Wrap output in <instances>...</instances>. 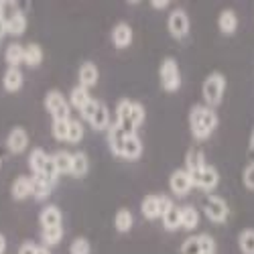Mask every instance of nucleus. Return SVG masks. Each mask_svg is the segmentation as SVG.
I'll list each match as a JSON object with an SVG mask.
<instances>
[{"label": "nucleus", "mask_w": 254, "mask_h": 254, "mask_svg": "<svg viewBox=\"0 0 254 254\" xmlns=\"http://www.w3.org/2000/svg\"><path fill=\"white\" fill-rule=\"evenodd\" d=\"M218 126V114L214 108H207L205 104H195L189 112V128L193 138L205 140Z\"/></svg>", "instance_id": "obj_1"}, {"label": "nucleus", "mask_w": 254, "mask_h": 254, "mask_svg": "<svg viewBox=\"0 0 254 254\" xmlns=\"http://www.w3.org/2000/svg\"><path fill=\"white\" fill-rule=\"evenodd\" d=\"M224 92H226V77L220 71L209 73L203 81V88H201L203 102H205L207 108H216V106H220L222 100H224Z\"/></svg>", "instance_id": "obj_2"}, {"label": "nucleus", "mask_w": 254, "mask_h": 254, "mask_svg": "<svg viewBox=\"0 0 254 254\" xmlns=\"http://www.w3.org/2000/svg\"><path fill=\"white\" fill-rule=\"evenodd\" d=\"M159 77H161V86L165 92H177L181 88V71L173 57L163 59L159 67Z\"/></svg>", "instance_id": "obj_3"}, {"label": "nucleus", "mask_w": 254, "mask_h": 254, "mask_svg": "<svg viewBox=\"0 0 254 254\" xmlns=\"http://www.w3.org/2000/svg\"><path fill=\"white\" fill-rule=\"evenodd\" d=\"M45 110L53 116V120H69L71 106L69 100L63 96L59 90H49L45 96Z\"/></svg>", "instance_id": "obj_4"}, {"label": "nucleus", "mask_w": 254, "mask_h": 254, "mask_svg": "<svg viewBox=\"0 0 254 254\" xmlns=\"http://www.w3.org/2000/svg\"><path fill=\"white\" fill-rule=\"evenodd\" d=\"M201 207L205 211V216L211 220V222H216V224H224L230 216V207L226 203V199L214 195V193H209L201 199Z\"/></svg>", "instance_id": "obj_5"}, {"label": "nucleus", "mask_w": 254, "mask_h": 254, "mask_svg": "<svg viewBox=\"0 0 254 254\" xmlns=\"http://www.w3.org/2000/svg\"><path fill=\"white\" fill-rule=\"evenodd\" d=\"M191 175V181H193V187L201 189V191H214L220 183V175H218V169L211 167V165H205L203 169H199L197 173H189Z\"/></svg>", "instance_id": "obj_6"}, {"label": "nucleus", "mask_w": 254, "mask_h": 254, "mask_svg": "<svg viewBox=\"0 0 254 254\" xmlns=\"http://www.w3.org/2000/svg\"><path fill=\"white\" fill-rule=\"evenodd\" d=\"M167 29H169V35H171L173 39L187 37V33H189V16H187V12L183 8L171 10V14H169V18H167Z\"/></svg>", "instance_id": "obj_7"}, {"label": "nucleus", "mask_w": 254, "mask_h": 254, "mask_svg": "<svg viewBox=\"0 0 254 254\" xmlns=\"http://www.w3.org/2000/svg\"><path fill=\"white\" fill-rule=\"evenodd\" d=\"M169 187H171V191H173L177 197L187 195L189 189H193L191 175H189L185 169H177V171H173L171 177H169Z\"/></svg>", "instance_id": "obj_8"}, {"label": "nucleus", "mask_w": 254, "mask_h": 254, "mask_svg": "<svg viewBox=\"0 0 254 254\" xmlns=\"http://www.w3.org/2000/svg\"><path fill=\"white\" fill-rule=\"evenodd\" d=\"M27 146H29V132L23 128V126H14V128L8 132V136H6V149H8V153L20 155V153L27 151Z\"/></svg>", "instance_id": "obj_9"}, {"label": "nucleus", "mask_w": 254, "mask_h": 254, "mask_svg": "<svg viewBox=\"0 0 254 254\" xmlns=\"http://www.w3.org/2000/svg\"><path fill=\"white\" fill-rule=\"evenodd\" d=\"M130 108H132V100H120L116 106V126L126 132V134H136V128L130 124Z\"/></svg>", "instance_id": "obj_10"}, {"label": "nucleus", "mask_w": 254, "mask_h": 254, "mask_svg": "<svg viewBox=\"0 0 254 254\" xmlns=\"http://www.w3.org/2000/svg\"><path fill=\"white\" fill-rule=\"evenodd\" d=\"M10 195L16 201H23L27 197H33V175L31 177H27V175L16 177L12 181V185H10Z\"/></svg>", "instance_id": "obj_11"}, {"label": "nucleus", "mask_w": 254, "mask_h": 254, "mask_svg": "<svg viewBox=\"0 0 254 254\" xmlns=\"http://www.w3.org/2000/svg\"><path fill=\"white\" fill-rule=\"evenodd\" d=\"M77 77H79V86L81 88H86V90L94 88L98 83V79H100V71L96 67V63H92V61L81 63V67L77 71Z\"/></svg>", "instance_id": "obj_12"}, {"label": "nucleus", "mask_w": 254, "mask_h": 254, "mask_svg": "<svg viewBox=\"0 0 254 254\" xmlns=\"http://www.w3.org/2000/svg\"><path fill=\"white\" fill-rule=\"evenodd\" d=\"M25 83V75L18 67H8L2 75V88L8 92V94H16Z\"/></svg>", "instance_id": "obj_13"}, {"label": "nucleus", "mask_w": 254, "mask_h": 254, "mask_svg": "<svg viewBox=\"0 0 254 254\" xmlns=\"http://www.w3.org/2000/svg\"><path fill=\"white\" fill-rule=\"evenodd\" d=\"M132 39H134V35H132L130 25H126V23H118V25L112 29V43H114V47H118V49H126V47H130Z\"/></svg>", "instance_id": "obj_14"}, {"label": "nucleus", "mask_w": 254, "mask_h": 254, "mask_svg": "<svg viewBox=\"0 0 254 254\" xmlns=\"http://www.w3.org/2000/svg\"><path fill=\"white\" fill-rule=\"evenodd\" d=\"M205 163V155L199 146H191L187 153H185V171L187 173H197L199 169H203Z\"/></svg>", "instance_id": "obj_15"}, {"label": "nucleus", "mask_w": 254, "mask_h": 254, "mask_svg": "<svg viewBox=\"0 0 254 254\" xmlns=\"http://www.w3.org/2000/svg\"><path fill=\"white\" fill-rule=\"evenodd\" d=\"M142 155V142L136 134H128L124 138V144H122V159L126 161H136L138 157Z\"/></svg>", "instance_id": "obj_16"}, {"label": "nucleus", "mask_w": 254, "mask_h": 254, "mask_svg": "<svg viewBox=\"0 0 254 254\" xmlns=\"http://www.w3.org/2000/svg\"><path fill=\"white\" fill-rule=\"evenodd\" d=\"M61 220H63V214L57 205H47L41 209L39 214V222H41V230L43 228H53V226H61Z\"/></svg>", "instance_id": "obj_17"}, {"label": "nucleus", "mask_w": 254, "mask_h": 254, "mask_svg": "<svg viewBox=\"0 0 254 254\" xmlns=\"http://www.w3.org/2000/svg\"><path fill=\"white\" fill-rule=\"evenodd\" d=\"M218 29L224 35H234V31L238 29V14L232 10V8L222 10L220 16H218Z\"/></svg>", "instance_id": "obj_18"}, {"label": "nucleus", "mask_w": 254, "mask_h": 254, "mask_svg": "<svg viewBox=\"0 0 254 254\" xmlns=\"http://www.w3.org/2000/svg\"><path fill=\"white\" fill-rule=\"evenodd\" d=\"M92 124V128L94 130H104V128H110V110H108V106H106L104 102L98 100V108L90 120Z\"/></svg>", "instance_id": "obj_19"}, {"label": "nucleus", "mask_w": 254, "mask_h": 254, "mask_svg": "<svg viewBox=\"0 0 254 254\" xmlns=\"http://www.w3.org/2000/svg\"><path fill=\"white\" fill-rule=\"evenodd\" d=\"M90 171V161H88V155L83 153V151H77L71 155V171L69 175L81 179V177H86Z\"/></svg>", "instance_id": "obj_20"}, {"label": "nucleus", "mask_w": 254, "mask_h": 254, "mask_svg": "<svg viewBox=\"0 0 254 254\" xmlns=\"http://www.w3.org/2000/svg\"><path fill=\"white\" fill-rule=\"evenodd\" d=\"M47 161H49V155L43 149H33L29 153V169H31L33 177H39L41 173H43Z\"/></svg>", "instance_id": "obj_21"}, {"label": "nucleus", "mask_w": 254, "mask_h": 254, "mask_svg": "<svg viewBox=\"0 0 254 254\" xmlns=\"http://www.w3.org/2000/svg\"><path fill=\"white\" fill-rule=\"evenodd\" d=\"M128 136L126 134L120 126H116V124H110V128H108V144H110V151H112V155H116V157H120L122 155V144H124V138Z\"/></svg>", "instance_id": "obj_22"}, {"label": "nucleus", "mask_w": 254, "mask_h": 254, "mask_svg": "<svg viewBox=\"0 0 254 254\" xmlns=\"http://www.w3.org/2000/svg\"><path fill=\"white\" fill-rule=\"evenodd\" d=\"M199 226V211L193 205H183L181 207V228L191 232Z\"/></svg>", "instance_id": "obj_23"}, {"label": "nucleus", "mask_w": 254, "mask_h": 254, "mask_svg": "<svg viewBox=\"0 0 254 254\" xmlns=\"http://www.w3.org/2000/svg\"><path fill=\"white\" fill-rule=\"evenodd\" d=\"M27 31V16H25V12L23 10H18L8 23L4 25V33H8V35H12V37H20Z\"/></svg>", "instance_id": "obj_24"}, {"label": "nucleus", "mask_w": 254, "mask_h": 254, "mask_svg": "<svg viewBox=\"0 0 254 254\" xmlns=\"http://www.w3.org/2000/svg\"><path fill=\"white\" fill-rule=\"evenodd\" d=\"M161 220H163V226H165L167 232L179 230V228H181V207L171 205V207H169L165 214L161 216Z\"/></svg>", "instance_id": "obj_25"}, {"label": "nucleus", "mask_w": 254, "mask_h": 254, "mask_svg": "<svg viewBox=\"0 0 254 254\" xmlns=\"http://www.w3.org/2000/svg\"><path fill=\"white\" fill-rule=\"evenodd\" d=\"M132 226H134V218L130 214V209H126V207L118 209L116 216H114V228L120 232V234H126V232L132 230Z\"/></svg>", "instance_id": "obj_26"}, {"label": "nucleus", "mask_w": 254, "mask_h": 254, "mask_svg": "<svg viewBox=\"0 0 254 254\" xmlns=\"http://www.w3.org/2000/svg\"><path fill=\"white\" fill-rule=\"evenodd\" d=\"M23 57H25V45L20 43H10L4 49V59L8 63V67H18L23 63Z\"/></svg>", "instance_id": "obj_27"}, {"label": "nucleus", "mask_w": 254, "mask_h": 254, "mask_svg": "<svg viewBox=\"0 0 254 254\" xmlns=\"http://www.w3.org/2000/svg\"><path fill=\"white\" fill-rule=\"evenodd\" d=\"M41 61H43V49H41L37 43L25 45V57H23L25 65L27 67H39Z\"/></svg>", "instance_id": "obj_28"}, {"label": "nucleus", "mask_w": 254, "mask_h": 254, "mask_svg": "<svg viewBox=\"0 0 254 254\" xmlns=\"http://www.w3.org/2000/svg\"><path fill=\"white\" fill-rule=\"evenodd\" d=\"M140 211L146 220H157L161 218V211H159V195H146L140 203Z\"/></svg>", "instance_id": "obj_29"}, {"label": "nucleus", "mask_w": 254, "mask_h": 254, "mask_svg": "<svg viewBox=\"0 0 254 254\" xmlns=\"http://www.w3.org/2000/svg\"><path fill=\"white\" fill-rule=\"evenodd\" d=\"M71 155L73 153H69V151H57V153L51 155L53 165H55L59 175H67L71 171Z\"/></svg>", "instance_id": "obj_30"}, {"label": "nucleus", "mask_w": 254, "mask_h": 254, "mask_svg": "<svg viewBox=\"0 0 254 254\" xmlns=\"http://www.w3.org/2000/svg\"><path fill=\"white\" fill-rule=\"evenodd\" d=\"M41 238H43V246H47V248L57 246L63 240V226L43 228V230H41Z\"/></svg>", "instance_id": "obj_31"}, {"label": "nucleus", "mask_w": 254, "mask_h": 254, "mask_svg": "<svg viewBox=\"0 0 254 254\" xmlns=\"http://www.w3.org/2000/svg\"><path fill=\"white\" fill-rule=\"evenodd\" d=\"M53 187H55V185L47 183L45 179H41V177H33V197H35L37 201H45V199L51 195Z\"/></svg>", "instance_id": "obj_32"}, {"label": "nucleus", "mask_w": 254, "mask_h": 254, "mask_svg": "<svg viewBox=\"0 0 254 254\" xmlns=\"http://www.w3.org/2000/svg\"><path fill=\"white\" fill-rule=\"evenodd\" d=\"M90 100H92L90 90L81 88V86H75V88L69 92V106H73V108H77V110H81Z\"/></svg>", "instance_id": "obj_33"}, {"label": "nucleus", "mask_w": 254, "mask_h": 254, "mask_svg": "<svg viewBox=\"0 0 254 254\" xmlns=\"http://www.w3.org/2000/svg\"><path fill=\"white\" fill-rule=\"evenodd\" d=\"M238 246H240L242 254H254V230L252 228H246L240 232Z\"/></svg>", "instance_id": "obj_34"}, {"label": "nucleus", "mask_w": 254, "mask_h": 254, "mask_svg": "<svg viewBox=\"0 0 254 254\" xmlns=\"http://www.w3.org/2000/svg\"><path fill=\"white\" fill-rule=\"evenodd\" d=\"M69 120H71V118H69ZM69 120H53V122H51V134H53L55 140H67Z\"/></svg>", "instance_id": "obj_35"}, {"label": "nucleus", "mask_w": 254, "mask_h": 254, "mask_svg": "<svg viewBox=\"0 0 254 254\" xmlns=\"http://www.w3.org/2000/svg\"><path fill=\"white\" fill-rule=\"evenodd\" d=\"M81 138H83V126H81L79 120L71 118V120H69V130H67V142L77 144Z\"/></svg>", "instance_id": "obj_36"}, {"label": "nucleus", "mask_w": 254, "mask_h": 254, "mask_svg": "<svg viewBox=\"0 0 254 254\" xmlns=\"http://www.w3.org/2000/svg\"><path fill=\"white\" fill-rule=\"evenodd\" d=\"M90 252H92V246H90L88 238H83V236L75 238L69 244V254H90Z\"/></svg>", "instance_id": "obj_37"}, {"label": "nucleus", "mask_w": 254, "mask_h": 254, "mask_svg": "<svg viewBox=\"0 0 254 254\" xmlns=\"http://www.w3.org/2000/svg\"><path fill=\"white\" fill-rule=\"evenodd\" d=\"M181 254H201L199 236H189L187 240H183V244H181Z\"/></svg>", "instance_id": "obj_38"}, {"label": "nucleus", "mask_w": 254, "mask_h": 254, "mask_svg": "<svg viewBox=\"0 0 254 254\" xmlns=\"http://www.w3.org/2000/svg\"><path fill=\"white\" fill-rule=\"evenodd\" d=\"M144 122V106L140 102H132V108H130V124L134 126V128H138V126Z\"/></svg>", "instance_id": "obj_39"}, {"label": "nucleus", "mask_w": 254, "mask_h": 254, "mask_svg": "<svg viewBox=\"0 0 254 254\" xmlns=\"http://www.w3.org/2000/svg\"><path fill=\"white\" fill-rule=\"evenodd\" d=\"M242 181L246 185V189H250V191H254V163H248L244 173H242Z\"/></svg>", "instance_id": "obj_40"}, {"label": "nucleus", "mask_w": 254, "mask_h": 254, "mask_svg": "<svg viewBox=\"0 0 254 254\" xmlns=\"http://www.w3.org/2000/svg\"><path fill=\"white\" fill-rule=\"evenodd\" d=\"M96 108H98V100H94V98H92V100H90V102H88V104H86V106H83V108L79 110L81 118L90 122V120H92V116H94V112H96Z\"/></svg>", "instance_id": "obj_41"}, {"label": "nucleus", "mask_w": 254, "mask_h": 254, "mask_svg": "<svg viewBox=\"0 0 254 254\" xmlns=\"http://www.w3.org/2000/svg\"><path fill=\"white\" fill-rule=\"evenodd\" d=\"M37 244L35 242H23V244H20V248H18V254H37Z\"/></svg>", "instance_id": "obj_42"}, {"label": "nucleus", "mask_w": 254, "mask_h": 254, "mask_svg": "<svg viewBox=\"0 0 254 254\" xmlns=\"http://www.w3.org/2000/svg\"><path fill=\"white\" fill-rule=\"evenodd\" d=\"M171 205H173L171 197H169V195H159V211H161V216H163Z\"/></svg>", "instance_id": "obj_43"}, {"label": "nucleus", "mask_w": 254, "mask_h": 254, "mask_svg": "<svg viewBox=\"0 0 254 254\" xmlns=\"http://www.w3.org/2000/svg\"><path fill=\"white\" fill-rule=\"evenodd\" d=\"M151 8H155V10H165V8H169V2H167V0H153Z\"/></svg>", "instance_id": "obj_44"}, {"label": "nucleus", "mask_w": 254, "mask_h": 254, "mask_svg": "<svg viewBox=\"0 0 254 254\" xmlns=\"http://www.w3.org/2000/svg\"><path fill=\"white\" fill-rule=\"evenodd\" d=\"M6 248H8V242H6V236L0 232V254H4L6 252Z\"/></svg>", "instance_id": "obj_45"}, {"label": "nucleus", "mask_w": 254, "mask_h": 254, "mask_svg": "<svg viewBox=\"0 0 254 254\" xmlns=\"http://www.w3.org/2000/svg\"><path fill=\"white\" fill-rule=\"evenodd\" d=\"M248 155H250V159H252V163H254V130H252L250 142H248Z\"/></svg>", "instance_id": "obj_46"}, {"label": "nucleus", "mask_w": 254, "mask_h": 254, "mask_svg": "<svg viewBox=\"0 0 254 254\" xmlns=\"http://www.w3.org/2000/svg\"><path fill=\"white\" fill-rule=\"evenodd\" d=\"M37 254H51V248H47V246H39V248H37Z\"/></svg>", "instance_id": "obj_47"}, {"label": "nucleus", "mask_w": 254, "mask_h": 254, "mask_svg": "<svg viewBox=\"0 0 254 254\" xmlns=\"http://www.w3.org/2000/svg\"><path fill=\"white\" fill-rule=\"evenodd\" d=\"M201 254H214V252H201Z\"/></svg>", "instance_id": "obj_48"}, {"label": "nucleus", "mask_w": 254, "mask_h": 254, "mask_svg": "<svg viewBox=\"0 0 254 254\" xmlns=\"http://www.w3.org/2000/svg\"><path fill=\"white\" fill-rule=\"evenodd\" d=\"M0 167H2V159H0Z\"/></svg>", "instance_id": "obj_49"}]
</instances>
